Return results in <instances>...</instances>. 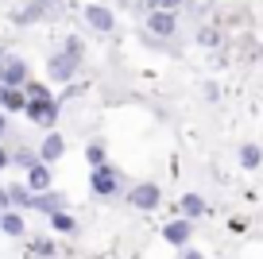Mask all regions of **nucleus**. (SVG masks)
Here are the masks:
<instances>
[{
  "mask_svg": "<svg viewBox=\"0 0 263 259\" xmlns=\"http://www.w3.org/2000/svg\"><path fill=\"white\" fill-rule=\"evenodd\" d=\"M24 81H27V62L8 54L0 62V89H24Z\"/></svg>",
  "mask_w": 263,
  "mask_h": 259,
  "instance_id": "1",
  "label": "nucleus"
},
{
  "mask_svg": "<svg viewBox=\"0 0 263 259\" xmlns=\"http://www.w3.org/2000/svg\"><path fill=\"white\" fill-rule=\"evenodd\" d=\"M89 186H93L97 197H116V194H120V174H116L112 166H97V170H93V178H89Z\"/></svg>",
  "mask_w": 263,
  "mask_h": 259,
  "instance_id": "2",
  "label": "nucleus"
},
{
  "mask_svg": "<svg viewBox=\"0 0 263 259\" xmlns=\"http://www.w3.org/2000/svg\"><path fill=\"white\" fill-rule=\"evenodd\" d=\"M74 70H78V62H74V58H66L62 50L47 58V78L54 81V85H66V81H74Z\"/></svg>",
  "mask_w": 263,
  "mask_h": 259,
  "instance_id": "3",
  "label": "nucleus"
},
{
  "mask_svg": "<svg viewBox=\"0 0 263 259\" xmlns=\"http://www.w3.org/2000/svg\"><path fill=\"white\" fill-rule=\"evenodd\" d=\"M128 201L136 205V209L151 213V209H159V201H163V194H159V186H155V182H140V186H132Z\"/></svg>",
  "mask_w": 263,
  "mask_h": 259,
  "instance_id": "4",
  "label": "nucleus"
},
{
  "mask_svg": "<svg viewBox=\"0 0 263 259\" xmlns=\"http://www.w3.org/2000/svg\"><path fill=\"white\" fill-rule=\"evenodd\" d=\"M24 116H27V120H35L39 128L54 132V124H58V101H43V105H27V108H24Z\"/></svg>",
  "mask_w": 263,
  "mask_h": 259,
  "instance_id": "5",
  "label": "nucleus"
},
{
  "mask_svg": "<svg viewBox=\"0 0 263 259\" xmlns=\"http://www.w3.org/2000/svg\"><path fill=\"white\" fill-rule=\"evenodd\" d=\"M62 155H66V139L58 136V132H47L43 143H39V151H35V159H39L43 166H50V162H58Z\"/></svg>",
  "mask_w": 263,
  "mask_h": 259,
  "instance_id": "6",
  "label": "nucleus"
},
{
  "mask_svg": "<svg viewBox=\"0 0 263 259\" xmlns=\"http://www.w3.org/2000/svg\"><path fill=\"white\" fill-rule=\"evenodd\" d=\"M85 24L93 27V31H112L116 27V16H112V8H105V4H85Z\"/></svg>",
  "mask_w": 263,
  "mask_h": 259,
  "instance_id": "7",
  "label": "nucleus"
},
{
  "mask_svg": "<svg viewBox=\"0 0 263 259\" xmlns=\"http://www.w3.org/2000/svg\"><path fill=\"white\" fill-rule=\"evenodd\" d=\"M147 31L159 35V39H171L174 31H178V16H166V12H147Z\"/></svg>",
  "mask_w": 263,
  "mask_h": 259,
  "instance_id": "8",
  "label": "nucleus"
},
{
  "mask_svg": "<svg viewBox=\"0 0 263 259\" xmlns=\"http://www.w3.org/2000/svg\"><path fill=\"white\" fill-rule=\"evenodd\" d=\"M190 236H194V225H190V220H171V225H163V240L174 244V248H186Z\"/></svg>",
  "mask_w": 263,
  "mask_h": 259,
  "instance_id": "9",
  "label": "nucleus"
},
{
  "mask_svg": "<svg viewBox=\"0 0 263 259\" xmlns=\"http://www.w3.org/2000/svg\"><path fill=\"white\" fill-rule=\"evenodd\" d=\"M50 12V0H31L27 8H20V12H12V24H20V27H27V24H35V20H43Z\"/></svg>",
  "mask_w": 263,
  "mask_h": 259,
  "instance_id": "10",
  "label": "nucleus"
},
{
  "mask_svg": "<svg viewBox=\"0 0 263 259\" xmlns=\"http://www.w3.org/2000/svg\"><path fill=\"white\" fill-rule=\"evenodd\" d=\"M62 194H54V190H47V194H31V201H27V209H35V213H47V217H50V213H58V209H62Z\"/></svg>",
  "mask_w": 263,
  "mask_h": 259,
  "instance_id": "11",
  "label": "nucleus"
},
{
  "mask_svg": "<svg viewBox=\"0 0 263 259\" xmlns=\"http://www.w3.org/2000/svg\"><path fill=\"white\" fill-rule=\"evenodd\" d=\"M178 209H182V220H197V217H205V213H209V205H205L201 194H182Z\"/></svg>",
  "mask_w": 263,
  "mask_h": 259,
  "instance_id": "12",
  "label": "nucleus"
},
{
  "mask_svg": "<svg viewBox=\"0 0 263 259\" xmlns=\"http://www.w3.org/2000/svg\"><path fill=\"white\" fill-rule=\"evenodd\" d=\"M31 194H47L50 190V166H43V162H35L31 170H27V182H24Z\"/></svg>",
  "mask_w": 263,
  "mask_h": 259,
  "instance_id": "13",
  "label": "nucleus"
},
{
  "mask_svg": "<svg viewBox=\"0 0 263 259\" xmlns=\"http://www.w3.org/2000/svg\"><path fill=\"white\" fill-rule=\"evenodd\" d=\"M27 101H24V89H0V113L12 116V113H24Z\"/></svg>",
  "mask_w": 263,
  "mask_h": 259,
  "instance_id": "14",
  "label": "nucleus"
},
{
  "mask_svg": "<svg viewBox=\"0 0 263 259\" xmlns=\"http://www.w3.org/2000/svg\"><path fill=\"white\" fill-rule=\"evenodd\" d=\"M24 213H20V209H4V213H0V232H4V236H24Z\"/></svg>",
  "mask_w": 263,
  "mask_h": 259,
  "instance_id": "15",
  "label": "nucleus"
},
{
  "mask_svg": "<svg viewBox=\"0 0 263 259\" xmlns=\"http://www.w3.org/2000/svg\"><path fill=\"white\" fill-rule=\"evenodd\" d=\"M24 101H27V105H43V101H54V97H50V89L43 85V81H31V78H27V81H24Z\"/></svg>",
  "mask_w": 263,
  "mask_h": 259,
  "instance_id": "16",
  "label": "nucleus"
},
{
  "mask_svg": "<svg viewBox=\"0 0 263 259\" xmlns=\"http://www.w3.org/2000/svg\"><path fill=\"white\" fill-rule=\"evenodd\" d=\"M186 0H140V12H166V16H178V8Z\"/></svg>",
  "mask_w": 263,
  "mask_h": 259,
  "instance_id": "17",
  "label": "nucleus"
},
{
  "mask_svg": "<svg viewBox=\"0 0 263 259\" xmlns=\"http://www.w3.org/2000/svg\"><path fill=\"white\" fill-rule=\"evenodd\" d=\"M240 166H244V170L263 166V147L259 143H244V147H240Z\"/></svg>",
  "mask_w": 263,
  "mask_h": 259,
  "instance_id": "18",
  "label": "nucleus"
},
{
  "mask_svg": "<svg viewBox=\"0 0 263 259\" xmlns=\"http://www.w3.org/2000/svg\"><path fill=\"white\" fill-rule=\"evenodd\" d=\"M4 194H8V205H16V209H27V201H31V190L20 186V182H16V186H8Z\"/></svg>",
  "mask_w": 263,
  "mask_h": 259,
  "instance_id": "19",
  "label": "nucleus"
},
{
  "mask_svg": "<svg viewBox=\"0 0 263 259\" xmlns=\"http://www.w3.org/2000/svg\"><path fill=\"white\" fill-rule=\"evenodd\" d=\"M50 228H54V232H74V228H78V220L70 217L66 209H58V213H50Z\"/></svg>",
  "mask_w": 263,
  "mask_h": 259,
  "instance_id": "20",
  "label": "nucleus"
},
{
  "mask_svg": "<svg viewBox=\"0 0 263 259\" xmlns=\"http://www.w3.org/2000/svg\"><path fill=\"white\" fill-rule=\"evenodd\" d=\"M31 255L54 259V255H58V251H54V240H50V236H39V240H31Z\"/></svg>",
  "mask_w": 263,
  "mask_h": 259,
  "instance_id": "21",
  "label": "nucleus"
},
{
  "mask_svg": "<svg viewBox=\"0 0 263 259\" xmlns=\"http://www.w3.org/2000/svg\"><path fill=\"white\" fill-rule=\"evenodd\" d=\"M62 54H66V58H74V62H78V58L85 54V43L78 39V35H66V47H62Z\"/></svg>",
  "mask_w": 263,
  "mask_h": 259,
  "instance_id": "22",
  "label": "nucleus"
},
{
  "mask_svg": "<svg viewBox=\"0 0 263 259\" xmlns=\"http://www.w3.org/2000/svg\"><path fill=\"white\" fill-rule=\"evenodd\" d=\"M85 162H89L93 170H97V166H108V162H105V147H101V143H89V147H85Z\"/></svg>",
  "mask_w": 263,
  "mask_h": 259,
  "instance_id": "23",
  "label": "nucleus"
},
{
  "mask_svg": "<svg viewBox=\"0 0 263 259\" xmlns=\"http://www.w3.org/2000/svg\"><path fill=\"white\" fill-rule=\"evenodd\" d=\"M12 162H16L20 170H31V166H35V162H39V159H35V151H27V147H20V151L12 155Z\"/></svg>",
  "mask_w": 263,
  "mask_h": 259,
  "instance_id": "24",
  "label": "nucleus"
},
{
  "mask_svg": "<svg viewBox=\"0 0 263 259\" xmlns=\"http://www.w3.org/2000/svg\"><path fill=\"white\" fill-rule=\"evenodd\" d=\"M197 43H201V47H217V43H221L217 27H201V31H197Z\"/></svg>",
  "mask_w": 263,
  "mask_h": 259,
  "instance_id": "25",
  "label": "nucleus"
},
{
  "mask_svg": "<svg viewBox=\"0 0 263 259\" xmlns=\"http://www.w3.org/2000/svg\"><path fill=\"white\" fill-rule=\"evenodd\" d=\"M229 228H232V232H244V228H248V220H244V217H236V220H229Z\"/></svg>",
  "mask_w": 263,
  "mask_h": 259,
  "instance_id": "26",
  "label": "nucleus"
},
{
  "mask_svg": "<svg viewBox=\"0 0 263 259\" xmlns=\"http://www.w3.org/2000/svg\"><path fill=\"white\" fill-rule=\"evenodd\" d=\"M4 166H12V151H4V147H0V170Z\"/></svg>",
  "mask_w": 263,
  "mask_h": 259,
  "instance_id": "27",
  "label": "nucleus"
},
{
  "mask_svg": "<svg viewBox=\"0 0 263 259\" xmlns=\"http://www.w3.org/2000/svg\"><path fill=\"white\" fill-rule=\"evenodd\" d=\"M182 259H205V255H201V251H194V248H186V251H182Z\"/></svg>",
  "mask_w": 263,
  "mask_h": 259,
  "instance_id": "28",
  "label": "nucleus"
},
{
  "mask_svg": "<svg viewBox=\"0 0 263 259\" xmlns=\"http://www.w3.org/2000/svg\"><path fill=\"white\" fill-rule=\"evenodd\" d=\"M4 132H8V116L0 113V136H4Z\"/></svg>",
  "mask_w": 263,
  "mask_h": 259,
  "instance_id": "29",
  "label": "nucleus"
},
{
  "mask_svg": "<svg viewBox=\"0 0 263 259\" xmlns=\"http://www.w3.org/2000/svg\"><path fill=\"white\" fill-rule=\"evenodd\" d=\"M4 58H8V50H4V47H0V62H4Z\"/></svg>",
  "mask_w": 263,
  "mask_h": 259,
  "instance_id": "30",
  "label": "nucleus"
},
{
  "mask_svg": "<svg viewBox=\"0 0 263 259\" xmlns=\"http://www.w3.org/2000/svg\"><path fill=\"white\" fill-rule=\"evenodd\" d=\"M0 213H4V209H0Z\"/></svg>",
  "mask_w": 263,
  "mask_h": 259,
  "instance_id": "31",
  "label": "nucleus"
}]
</instances>
